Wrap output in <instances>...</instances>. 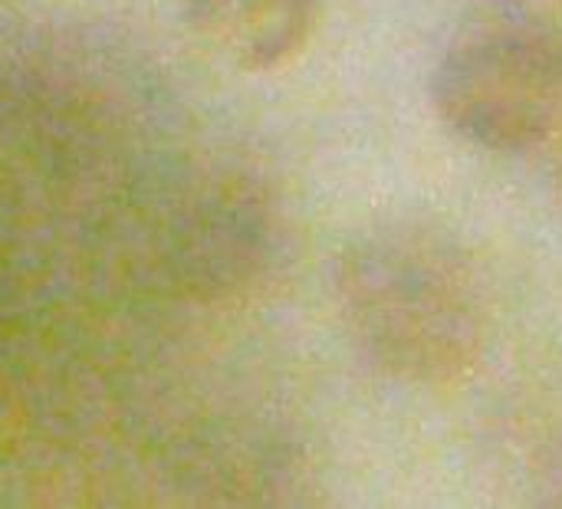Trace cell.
Wrapping results in <instances>:
<instances>
[{"label": "cell", "mask_w": 562, "mask_h": 509, "mask_svg": "<svg viewBox=\"0 0 562 509\" xmlns=\"http://www.w3.org/2000/svg\"><path fill=\"white\" fill-rule=\"evenodd\" d=\"M431 102L464 142L524 155L562 128V33L530 16L468 26L431 72Z\"/></svg>", "instance_id": "obj_2"}, {"label": "cell", "mask_w": 562, "mask_h": 509, "mask_svg": "<svg viewBox=\"0 0 562 509\" xmlns=\"http://www.w3.org/2000/svg\"><path fill=\"white\" fill-rule=\"evenodd\" d=\"M191 30L240 69H277L306 49L319 0H184Z\"/></svg>", "instance_id": "obj_3"}, {"label": "cell", "mask_w": 562, "mask_h": 509, "mask_svg": "<svg viewBox=\"0 0 562 509\" xmlns=\"http://www.w3.org/2000/svg\"><path fill=\"white\" fill-rule=\"evenodd\" d=\"M336 293L356 349L395 382L451 385L491 339V299L474 253L428 217L385 220L339 257Z\"/></svg>", "instance_id": "obj_1"}]
</instances>
